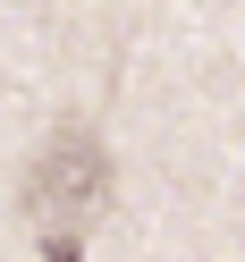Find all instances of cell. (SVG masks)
Returning <instances> with one entry per match:
<instances>
[{
  "label": "cell",
  "instance_id": "obj_1",
  "mask_svg": "<svg viewBox=\"0 0 245 262\" xmlns=\"http://www.w3.org/2000/svg\"><path fill=\"white\" fill-rule=\"evenodd\" d=\"M102 203H110V152H102V136H93L85 119H68L34 161H26V220H34L42 237L76 245V228H85Z\"/></svg>",
  "mask_w": 245,
  "mask_h": 262
}]
</instances>
